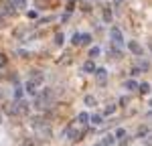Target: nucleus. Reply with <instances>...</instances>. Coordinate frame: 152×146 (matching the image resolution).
<instances>
[{
	"label": "nucleus",
	"mask_w": 152,
	"mask_h": 146,
	"mask_svg": "<svg viewBox=\"0 0 152 146\" xmlns=\"http://www.w3.org/2000/svg\"><path fill=\"white\" fill-rule=\"evenodd\" d=\"M124 136H126V130H122V128H118V132H116V136H114V138H118V140H122Z\"/></svg>",
	"instance_id": "nucleus-19"
},
{
	"label": "nucleus",
	"mask_w": 152,
	"mask_h": 146,
	"mask_svg": "<svg viewBox=\"0 0 152 146\" xmlns=\"http://www.w3.org/2000/svg\"><path fill=\"white\" fill-rule=\"evenodd\" d=\"M51 99H53V89H45L43 93L35 96V108L37 110H45L49 104H51Z\"/></svg>",
	"instance_id": "nucleus-1"
},
{
	"label": "nucleus",
	"mask_w": 152,
	"mask_h": 146,
	"mask_svg": "<svg viewBox=\"0 0 152 146\" xmlns=\"http://www.w3.org/2000/svg\"><path fill=\"white\" fill-rule=\"evenodd\" d=\"M73 45H79V35H73V41H71Z\"/></svg>",
	"instance_id": "nucleus-25"
},
{
	"label": "nucleus",
	"mask_w": 152,
	"mask_h": 146,
	"mask_svg": "<svg viewBox=\"0 0 152 146\" xmlns=\"http://www.w3.org/2000/svg\"><path fill=\"white\" fill-rule=\"evenodd\" d=\"M99 53H102V49H99V47H91V49H89V57H91V59H94V57H97Z\"/></svg>",
	"instance_id": "nucleus-16"
},
{
	"label": "nucleus",
	"mask_w": 152,
	"mask_h": 146,
	"mask_svg": "<svg viewBox=\"0 0 152 146\" xmlns=\"http://www.w3.org/2000/svg\"><path fill=\"white\" fill-rule=\"evenodd\" d=\"M91 43V35L85 33V35H79V45H89Z\"/></svg>",
	"instance_id": "nucleus-9"
},
{
	"label": "nucleus",
	"mask_w": 152,
	"mask_h": 146,
	"mask_svg": "<svg viewBox=\"0 0 152 146\" xmlns=\"http://www.w3.org/2000/svg\"><path fill=\"white\" fill-rule=\"evenodd\" d=\"M110 36H112V43H114V47H118V49H122L124 47V36H122V33H120V28H112L110 31Z\"/></svg>",
	"instance_id": "nucleus-3"
},
{
	"label": "nucleus",
	"mask_w": 152,
	"mask_h": 146,
	"mask_svg": "<svg viewBox=\"0 0 152 146\" xmlns=\"http://www.w3.org/2000/svg\"><path fill=\"white\" fill-rule=\"evenodd\" d=\"M124 87H126V89H130V91H134V89H138V81L128 79V81H124Z\"/></svg>",
	"instance_id": "nucleus-7"
},
{
	"label": "nucleus",
	"mask_w": 152,
	"mask_h": 146,
	"mask_svg": "<svg viewBox=\"0 0 152 146\" xmlns=\"http://www.w3.org/2000/svg\"><path fill=\"white\" fill-rule=\"evenodd\" d=\"M26 112H28V104H26L24 99H16L10 108H8V114H12V116H16V114H26Z\"/></svg>",
	"instance_id": "nucleus-2"
},
{
	"label": "nucleus",
	"mask_w": 152,
	"mask_h": 146,
	"mask_svg": "<svg viewBox=\"0 0 152 146\" xmlns=\"http://www.w3.org/2000/svg\"><path fill=\"white\" fill-rule=\"evenodd\" d=\"M114 2H116V4H122V2H124V0H114Z\"/></svg>",
	"instance_id": "nucleus-26"
},
{
	"label": "nucleus",
	"mask_w": 152,
	"mask_h": 146,
	"mask_svg": "<svg viewBox=\"0 0 152 146\" xmlns=\"http://www.w3.org/2000/svg\"><path fill=\"white\" fill-rule=\"evenodd\" d=\"M14 97H16V99H23V87H16V91H14Z\"/></svg>",
	"instance_id": "nucleus-22"
},
{
	"label": "nucleus",
	"mask_w": 152,
	"mask_h": 146,
	"mask_svg": "<svg viewBox=\"0 0 152 146\" xmlns=\"http://www.w3.org/2000/svg\"><path fill=\"white\" fill-rule=\"evenodd\" d=\"M2 12H4V14H8V16H12V14H14V6H12L10 2H6V4H4V6H2Z\"/></svg>",
	"instance_id": "nucleus-8"
},
{
	"label": "nucleus",
	"mask_w": 152,
	"mask_h": 146,
	"mask_svg": "<svg viewBox=\"0 0 152 146\" xmlns=\"http://www.w3.org/2000/svg\"><path fill=\"white\" fill-rule=\"evenodd\" d=\"M77 122H79V124H87V122H89V116H87L85 112H81V114L77 116Z\"/></svg>",
	"instance_id": "nucleus-12"
},
{
	"label": "nucleus",
	"mask_w": 152,
	"mask_h": 146,
	"mask_svg": "<svg viewBox=\"0 0 152 146\" xmlns=\"http://www.w3.org/2000/svg\"><path fill=\"white\" fill-rule=\"evenodd\" d=\"M128 47H130V51H132V53H136V55H142V47L138 45V43H136V41H132Z\"/></svg>",
	"instance_id": "nucleus-6"
},
{
	"label": "nucleus",
	"mask_w": 152,
	"mask_h": 146,
	"mask_svg": "<svg viewBox=\"0 0 152 146\" xmlns=\"http://www.w3.org/2000/svg\"><path fill=\"white\" fill-rule=\"evenodd\" d=\"M63 39H65L63 33H57V35H55V43H57V45H63Z\"/></svg>",
	"instance_id": "nucleus-20"
},
{
	"label": "nucleus",
	"mask_w": 152,
	"mask_h": 146,
	"mask_svg": "<svg viewBox=\"0 0 152 146\" xmlns=\"http://www.w3.org/2000/svg\"><path fill=\"white\" fill-rule=\"evenodd\" d=\"M6 65V55H0V67H4Z\"/></svg>",
	"instance_id": "nucleus-24"
},
{
	"label": "nucleus",
	"mask_w": 152,
	"mask_h": 146,
	"mask_svg": "<svg viewBox=\"0 0 152 146\" xmlns=\"http://www.w3.org/2000/svg\"><path fill=\"white\" fill-rule=\"evenodd\" d=\"M138 89H140L142 93H148V91H150V85L148 83H138Z\"/></svg>",
	"instance_id": "nucleus-18"
},
{
	"label": "nucleus",
	"mask_w": 152,
	"mask_h": 146,
	"mask_svg": "<svg viewBox=\"0 0 152 146\" xmlns=\"http://www.w3.org/2000/svg\"><path fill=\"white\" fill-rule=\"evenodd\" d=\"M104 20L105 23H112V10L110 8H104Z\"/></svg>",
	"instance_id": "nucleus-17"
},
{
	"label": "nucleus",
	"mask_w": 152,
	"mask_h": 146,
	"mask_svg": "<svg viewBox=\"0 0 152 146\" xmlns=\"http://www.w3.org/2000/svg\"><path fill=\"white\" fill-rule=\"evenodd\" d=\"M95 146H102V144H95Z\"/></svg>",
	"instance_id": "nucleus-27"
},
{
	"label": "nucleus",
	"mask_w": 152,
	"mask_h": 146,
	"mask_svg": "<svg viewBox=\"0 0 152 146\" xmlns=\"http://www.w3.org/2000/svg\"><path fill=\"white\" fill-rule=\"evenodd\" d=\"M95 77H97L99 83H105V79H107V71H105V69H95Z\"/></svg>",
	"instance_id": "nucleus-5"
},
{
	"label": "nucleus",
	"mask_w": 152,
	"mask_h": 146,
	"mask_svg": "<svg viewBox=\"0 0 152 146\" xmlns=\"http://www.w3.org/2000/svg\"><path fill=\"white\" fill-rule=\"evenodd\" d=\"M83 71H87V73L95 71V65H94V61H87V63L83 65Z\"/></svg>",
	"instance_id": "nucleus-13"
},
{
	"label": "nucleus",
	"mask_w": 152,
	"mask_h": 146,
	"mask_svg": "<svg viewBox=\"0 0 152 146\" xmlns=\"http://www.w3.org/2000/svg\"><path fill=\"white\" fill-rule=\"evenodd\" d=\"M65 136H67V138H71L73 142H79V140H81V138L85 136V134H83V132H79V130H75L73 126H69V128L65 130Z\"/></svg>",
	"instance_id": "nucleus-4"
},
{
	"label": "nucleus",
	"mask_w": 152,
	"mask_h": 146,
	"mask_svg": "<svg viewBox=\"0 0 152 146\" xmlns=\"http://www.w3.org/2000/svg\"><path fill=\"white\" fill-rule=\"evenodd\" d=\"M114 142H116L114 136H105L104 140H102V146H114Z\"/></svg>",
	"instance_id": "nucleus-10"
},
{
	"label": "nucleus",
	"mask_w": 152,
	"mask_h": 146,
	"mask_svg": "<svg viewBox=\"0 0 152 146\" xmlns=\"http://www.w3.org/2000/svg\"><path fill=\"white\" fill-rule=\"evenodd\" d=\"M20 146H37V140L35 138H24L23 142H20Z\"/></svg>",
	"instance_id": "nucleus-14"
},
{
	"label": "nucleus",
	"mask_w": 152,
	"mask_h": 146,
	"mask_svg": "<svg viewBox=\"0 0 152 146\" xmlns=\"http://www.w3.org/2000/svg\"><path fill=\"white\" fill-rule=\"evenodd\" d=\"M114 112H116V106H107L105 108V114H114Z\"/></svg>",
	"instance_id": "nucleus-23"
},
{
	"label": "nucleus",
	"mask_w": 152,
	"mask_h": 146,
	"mask_svg": "<svg viewBox=\"0 0 152 146\" xmlns=\"http://www.w3.org/2000/svg\"><path fill=\"white\" fill-rule=\"evenodd\" d=\"M89 122H91V124H102V114H94V116H89Z\"/></svg>",
	"instance_id": "nucleus-15"
},
{
	"label": "nucleus",
	"mask_w": 152,
	"mask_h": 146,
	"mask_svg": "<svg viewBox=\"0 0 152 146\" xmlns=\"http://www.w3.org/2000/svg\"><path fill=\"white\" fill-rule=\"evenodd\" d=\"M85 104H87V106H94V104H95V97L94 96H85Z\"/></svg>",
	"instance_id": "nucleus-21"
},
{
	"label": "nucleus",
	"mask_w": 152,
	"mask_h": 146,
	"mask_svg": "<svg viewBox=\"0 0 152 146\" xmlns=\"http://www.w3.org/2000/svg\"><path fill=\"white\" fill-rule=\"evenodd\" d=\"M10 4L14 8H26V0H12Z\"/></svg>",
	"instance_id": "nucleus-11"
}]
</instances>
